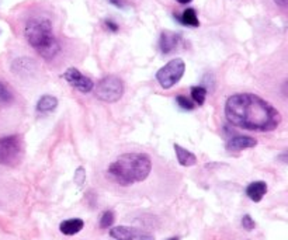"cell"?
<instances>
[{"mask_svg":"<svg viewBox=\"0 0 288 240\" xmlns=\"http://www.w3.org/2000/svg\"><path fill=\"white\" fill-rule=\"evenodd\" d=\"M151 157L145 153H124L108 166L107 175L120 186L141 183L151 174Z\"/></svg>","mask_w":288,"mask_h":240,"instance_id":"2","label":"cell"},{"mask_svg":"<svg viewBox=\"0 0 288 240\" xmlns=\"http://www.w3.org/2000/svg\"><path fill=\"white\" fill-rule=\"evenodd\" d=\"M10 100H12V94H10V91L7 90L6 86L0 83V101L7 103V101H10Z\"/></svg>","mask_w":288,"mask_h":240,"instance_id":"20","label":"cell"},{"mask_svg":"<svg viewBox=\"0 0 288 240\" xmlns=\"http://www.w3.org/2000/svg\"><path fill=\"white\" fill-rule=\"evenodd\" d=\"M180 35L169 30H164L163 33L160 34V39H159V46L162 53H170L176 49L180 42Z\"/></svg>","mask_w":288,"mask_h":240,"instance_id":"9","label":"cell"},{"mask_svg":"<svg viewBox=\"0 0 288 240\" xmlns=\"http://www.w3.org/2000/svg\"><path fill=\"white\" fill-rule=\"evenodd\" d=\"M114 223V212L112 211H104L101 215V219H100V227L101 229H107V227H111Z\"/></svg>","mask_w":288,"mask_h":240,"instance_id":"17","label":"cell"},{"mask_svg":"<svg viewBox=\"0 0 288 240\" xmlns=\"http://www.w3.org/2000/svg\"><path fill=\"white\" fill-rule=\"evenodd\" d=\"M180 21L183 23L184 26H190V27H198L200 26V21H198V17H197V13L194 9H187L184 10L182 17H180Z\"/></svg>","mask_w":288,"mask_h":240,"instance_id":"15","label":"cell"},{"mask_svg":"<svg viewBox=\"0 0 288 240\" xmlns=\"http://www.w3.org/2000/svg\"><path fill=\"white\" fill-rule=\"evenodd\" d=\"M58 107V98L45 94L39 98L38 103H37V111L41 114H48V112H52L55 108Z\"/></svg>","mask_w":288,"mask_h":240,"instance_id":"14","label":"cell"},{"mask_svg":"<svg viewBox=\"0 0 288 240\" xmlns=\"http://www.w3.org/2000/svg\"><path fill=\"white\" fill-rule=\"evenodd\" d=\"M176 101L184 110H193V108H194V104L191 103L190 100L186 97V96H177Z\"/></svg>","mask_w":288,"mask_h":240,"instance_id":"18","label":"cell"},{"mask_svg":"<svg viewBox=\"0 0 288 240\" xmlns=\"http://www.w3.org/2000/svg\"><path fill=\"white\" fill-rule=\"evenodd\" d=\"M267 193V184L264 182H253L250 183L246 189V194L253 202H260L263 197Z\"/></svg>","mask_w":288,"mask_h":240,"instance_id":"11","label":"cell"},{"mask_svg":"<svg viewBox=\"0 0 288 240\" xmlns=\"http://www.w3.org/2000/svg\"><path fill=\"white\" fill-rule=\"evenodd\" d=\"M184 71H186V64L183 59H171L170 62H167L163 68H160L156 72V80L159 82V85L167 90L182 80Z\"/></svg>","mask_w":288,"mask_h":240,"instance_id":"5","label":"cell"},{"mask_svg":"<svg viewBox=\"0 0 288 240\" xmlns=\"http://www.w3.org/2000/svg\"><path fill=\"white\" fill-rule=\"evenodd\" d=\"M105 24H107V27H108L111 31H118V26L116 24V23H112V21H110V20H108V21H105Z\"/></svg>","mask_w":288,"mask_h":240,"instance_id":"22","label":"cell"},{"mask_svg":"<svg viewBox=\"0 0 288 240\" xmlns=\"http://www.w3.org/2000/svg\"><path fill=\"white\" fill-rule=\"evenodd\" d=\"M85 226V222L79 218H73V219H66L61 225H59V230L66 236H72V234L79 233Z\"/></svg>","mask_w":288,"mask_h":240,"instance_id":"12","label":"cell"},{"mask_svg":"<svg viewBox=\"0 0 288 240\" xmlns=\"http://www.w3.org/2000/svg\"><path fill=\"white\" fill-rule=\"evenodd\" d=\"M191 98L197 105H203L207 98V89L204 86H194L191 87Z\"/></svg>","mask_w":288,"mask_h":240,"instance_id":"16","label":"cell"},{"mask_svg":"<svg viewBox=\"0 0 288 240\" xmlns=\"http://www.w3.org/2000/svg\"><path fill=\"white\" fill-rule=\"evenodd\" d=\"M169 240H179V237H171V239H169Z\"/></svg>","mask_w":288,"mask_h":240,"instance_id":"25","label":"cell"},{"mask_svg":"<svg viewBox=\"0 0 288 240\" xmlns=\"http://www.w3.org/2000/svg\"><path fill=\"white\" fill-rule=\"evenodd\" d=\"M274 3H277V5H278V6L285 7V6H287L288 0H274Z\"/></svg>","mask_w":288,"mask_h":240,"instance_id":"23","label":"cell"},{"mask_svg":"<svg viewBox=\"0 0 288 240\" xmlns=\"http://www.w3.org/2000/svg\"><path fill=\"white\" fill-rule=\"evenodd\" d=\"M256 145H257V141L255 138L248 137V135H236V137L231 138L229 141L226 142V149L238 152V150L255 148Z\"/></svg>","mask_w":288,"mask_h":240,"instance_id":"10","label":"cell"},{"mask_svg":"<svg viewBox=\"0 0 288 240\" xmlns=\"http://www.w3.org/2000/svg\"><path fill=\"white\" fill-rule=\"evenodd\" d=\"M111 237L117 240H155L153 236L142 229L131 226H116L110 230Z\"/></svg>","mask_w":288,"mask_h":240,"instance_id":"8","label":"cell"},{"mask_svg":"<svg viewBox=\"0 0 288 240\" xmlns=\"http://www.w3.org/2000/svg\"><path fill=\"white\" fill-rule=\"evenodd\" d=\"M24 155V143L19 135L0 138V164L16 166Z\"/></svg>","mask_w":288,"mask_h":240,"instance_id":"4","label":"cell"},{"mask_svg":"<svg viewBox=\"0 0 288 240\" xmlns=\"http://www.w3.org/2000/svg\"><path fill=\"white\" fill-rule=\"evenodd\" d=\"M27 42L38 52L42 58L52 59L61 49L56 37L53 35L52 24L48 19L35 17L27 21L24 30Z\"/></svg>","mask_w":288,"mask_h":240,"instance_id":"3","label":"cell"},{"mask_svg":"<svg viewBox=\"0 0 288 240\" xmlns=\"http://www.w3.org/2000/svg\"><path fill=\"white\" fill-rule=\"evenodd\" d=\"M180 5H187V3H190V2H193V0H177Z\"/></svg>","mask_w":288,"mask_h":240,"instance_id":"24","label":"cell"},{"mask_svg":"<svg viewBox=\"0 0 288 240\" xmlns=\"http://www.w3.org/2000/svg\"><path fill=\"white\" fill-rule=\"evenodd\" d=\"M85 180H86L85 169H83V167H79V169L75 171V183H78L79 186H82Z\"/></svg>","mask_w":288,"mask_h":240,"instance_id":"21","label":"cell"},{"mask_svg":"<svg viewBox=\"0 0 288 240\" xmlns=\"http://www.w3.org/2000/svg\"><path fill=\"white\" fill-rule=\"evenodd\" d=\"M242 226L246 229V230H253L256 227V222L252 219L250 215H245L242 218Z\"/></svg>","mask_w":288,"mask_h":240,"instance_id":"19","label":"cell"},{"mask_svg":"<svg viewBox=\"0 0 288 240\" xmlns=\"http://www.w3.org/2000/svg\"><path fill=\"white\" fill-rule=\"evenodd\" d=\"M124 94V83L117 76H105L97 83L96 96L105 103H116Z\"/></svg>","mask_w":288,"mask_h":240,"instance_id":"6","label":"cell"},{"mask_svg":"<svg viewBox=\"0 0 288 240\" xmlns=\"http://www.w3.org/2000/svg\"><path fill=\"white\" fill-rule=\"evenodd\" d=\"M225 115L238 128L256 132H270L281 124L280 111L252 93L231 96L225 104Z\"/></svg>","mask_w":288,"mask_h":240,"instance_id":"1","label":"cell"},{"mask_svg":"<svg viewBox=\"0 0 288 240\" xmlns=\"http://www.w3.org/2000/svg\"><path fill=\"white\" fill-rule=\"evenodd\" d=\"M175 152H176V157L179 163L184 166V167H190V166H194L197 163V157L194 153H191L190 150L184 149L183 146L180 145H175Z\"/></svg>","mask_w":288,"mask_h":240,"instance_id":"13","label":"cell"},{"mask_svg":"<svg viewBox=\"0 0 288 240\" xmlns=\"http://www.w3.org/2000/svg\"><path fill=\"white\" fill-rule=\"evenodd\" d=\"M64 78L69 83V85L78 89L82 93H90L94 89V83L90 78H87L82 72L78 71L76 68H69L68 71L64 73Z\"/></svg>","mask_w":288,"mask_h":240,"instance_id":"7","label":"cell"}]
</instances>
